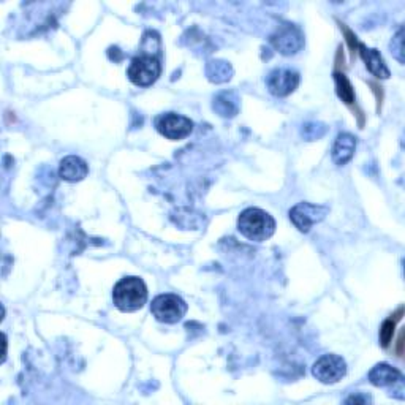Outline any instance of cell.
<instances>
[{
	"instance_id": "1",
	"label": "cell",
	"mask_w": 405,
	"mask_h": 405,
	"mask_svg": "<svg viewBox=\"0 0 405 405\" xmlns=\"http://www.w3.org/2000/svg\"><path fill=\"white\" fill-rule=\"evenodd\" d=\"M112 301L120 312H137L147 301V287L143 279L129 275L120 279L112 290Z\"/></svg>"
},
{
	"instance_id": "2",
	"label": "cell",
	"mask_w": 405,
	"mask_h": 405,
	"mask_svg": "<svg viewBox=\"0 0 405 405\" xmlns=\"http://www.w3.org/2000/svg\"><path fill=\"white\" fill-rule=\"evenodd\" d=\"M238 230L248 241L263 243L274 234L275 220L260 208H247L238 219Z\"/></svg>"
},
{
	"instance_id": "3",
	"label": "cell",
	"mask_w": 405,
	"mask_h": 405,
	"mask_svg": "<svg viewBox=\"0 0 405 405\" xmlns=\"http://www.w3.org/2000/svg\"><path fill=\"white\" fill-rule=\"evenodd\" d=\"M162 73L160 61L152 54H141L132 59L127 76L129 80L140 88H147L159 80Z\"/></svg>"
},
{
	"instance_id": "4",
	"label": "cell",
	"mask_w": 405,
	"mask_h": 405,
	"mask_svg": "<svg viewBox=\"0 0 405 405\" xmlns=\"http://www.w3.org/2000/svg\"><path fill=\"white\" fill-rule=\"evenodd\" d=\"M151 312L160 323L174 325L186 317L187 304L181 296L173 293H165V295H159L152 301Z\"/></svg>"
},
{
	"instance_id": "5",
	"label": "cell",
	"mask_w": 405,
	"mask_h": 405,
	"mask_svg": "<svg viewBox=\"0 0 405 405\" xmlns=\"http://www.w3.org/2000/svg\"><path fill=\"white\" fill-rule=\"evenodd\" d=\"M328 212L330 209L326 206L303 201L290 209V220L301 233H309L312 226L320 223L328 216Z\"/></svg>"
},
{
	"instance_id": "6",
	"label": "cell",
	"mask_w": 405,
	"mask_h": 405,
	"mask_svg": "<svg viewBox=\"0 0 405 405\" xmlns=\"http://www.w3.org/2000/svg\"><path fill=\"white\" fill-rule=\"evenodd\" d=\"M312 374L325 385H334L347 375V362L337 354H323L312 366Z\"/></svg>"
},
{
	"instance_id": "7",
	"label": "cell",
	"mask_w": 405,
	"mask_h": 405,
	"mask_svg": "<svg viewBox=\"0 0 405 405\" xmlns=\"http://www.w3.org/2000/svg\"><path fill=\"white\" fill-rule=\"evenodd\" d=\"M340 29H344L347 41H348V45H350V48L352 49H359L358 53L361 56V59L364 61L366 68L369 70V72H371L374 76L380 78V80H388L391 73H389V68L386 67L385 61H383V58H382V54L377 51V49L367 48L362 43H358L357 37H354V35L348 31L345 26H340Z\"/></svg>"
},
{
	"instance_id": "8",
	"label": "cell",
	"mask_w": 405,
	"mask_h": 405,
	"mask_svg": "<svg viewBox=\"0 0 405 405\" xmlns=\"http://www.w3.org/2000/svg\"><path fill=\"white\" fill-rule=\"evenodd\" d=\"M155 129L163 137L177 141L187 138L194 132V122L186 116L176 115V112H167L155 119Z\"/></svg>"
},
{
	"instance_id": "9",
	"label": "cell",
	"mask_w": 405,
	"mask_h": 405,
	"mask_svg": "<svg viewBox=\"0 0 405 405\" xmlns=\"http://www.w3.org/2000/svg\"><path fill=\"white\" fill-rule=\"evenodd\" d=\"M271 45L283 56H293L303 49L304 35L300 31V27L293 24H283L271 37Z\"/></svg>"
},
{
	"instance_id": "10",
	"label": "cell",
	"mask_w": 405,
	"mask_h": 405,
	"mask_svg": "<svg viewBox=\"0 0 405 405\" xmlns=\"http://www.w3.org/2000/svg\"><path fill=\"white\" fill-rule=\"evenodd\" d=\"M266 84L273 95L287 97L290 94H293L296 88L300 86V75L288 68H275L269 73Z\"/></svg>"
},
{
	"instance_id": "11",
	"label": "cell",
	"mask_w": 405,
	"mask_h": 405,
	"mask_svg": "<svg viewBox=\"0 0 405 405\" xmlns=\"http://www.w3.org/2000/svg\"><path fill=\"white\" fill-rule=\"evenodd\" d=\"M89 174V165L78 155H68L59 165L61 179L67 182H80Z\"/></svg>"
},
{
	"instance_id": "12",
	"label": "cell",
	"mask_w": 405,
	"mask_h": 405,
	"mask_svg": "<svg viewBox=\"0 0 405 405\" xmlns=\"http://www.w3.org/2000/svg\"><path fill=\"white\" fill-rule=\"evenodd\" d=\"M354 151H357V138L352 133H340L332 146V162L342 167L353 159Z\"/></svg>"
},
{
	"instance_id": "13",
	"label": "cell",
	"mask_w": 405,
	"mask_h": 405,
	"mask_svg": "<svg viewBox=\"0 0 405 405\" xmlns=\"http://www.w3.org/2000/svg\"><path fill=\"white\" fill-rule=\"evenodd\" d=\"M369 382L379 388L393 386L396 383L402 382V374L396 367L386 364V362H380V364L374 366L371 372H369Z\"/></svg>"
},
{
	"instance_id": "14",
	"label": "cell",
	"mask_w": 405,
	"mask_h": 405,
	"mask_svg": "<svg viewBox=\"0 0 405 405\" xmlns=\"http://www.w3.org/2000/svg\"><path fill=\"white\" fill-rule=\"evenodd\" d=\"M214 110L222 117H234L239 111V100L233 92H222L214 98Z\"/></svg>"
},
{
	"instance_id": "15",
	"label": "cell",
	"mask_w": 405,
	"mask_h": 405,
	"mask_svg": "<svg viewBox=\"0 0 405 405\" xmlns=\"http://www.w3.org/2000/svg\"><path fill=\"white\" fill-rule=\"evenodd\" d=\"M206 73H208L209 81L212 83H226L231 80L233 68L228 62L223 61H211L208 63V68H206Z\"/></svg>"
},
{
	"instance_id": "16",
	"label": "cell",
	"mask_w": 405,
	"mask_h": 405,
	"mask_svg": "<svg viewBox=\"0 0 405 405\" xmlns=\"http://www.w3.org/2000/svg\"><path fill=\"white\" fill-rule=\"evenodd\" d=\"M404 315V307H399V310L396 312V314L391 315L389 318H386L385 322H383L382 328H380V342L382 347H388L391 344V340H393L394 336V330H396V325Z\"/></svg>"
},
{
	"instance_id": "17",
	"label": "cell",
	"mask_w": 405,
	"mask_h": 405,
	"mask_svg": "<svg viewBox=\"0 0 405 405\" xmlns=\"http://www.w3.org/2000/svg\"><path fill=\"white\" fill-rule=\"evenodd\" d=\"M334 83H336V92L340 100L347 105L354 103V90L348 78L344 73H334Z\"/></svg>"
},
{
	"instance_id": "18",
	"label": "cell",
	"mask_w": 405,
	"mask_h": 405,
	"mask_svg": "<svg viewBox=\"0 0 405 405\" xmlns=\"http://www.w3.org/2000/svg\"><path fill=\"white\" fill-rule=\"evenodd\" d=\"M391 49H393L394 58L404 63V31L401 29L394 35L393 41H391Z\"/></svg>"
},
{
	"instance_id": "19",
	"label": "cell",
	"mask_w": 405,
	"mask_h": 405,
	"mask_svg": "<svg viewBox=\"0 0 405 405\" xmlns=\"http://www.w3.org/2000/svg\"><path fill=\"white\" fill-rule=\"evenodd\" d=\"M303 135L305 138H307V141H314L320 137H323L325 127L322 124H307L303 129Z\"/></svg>"
},
{
	"instance_id": "20",
	"label": "cell",
	"mask_w": 405,
	"mask_h": 405,
	"mask_svg": "<svg viewBox=\"0 0 405 405\" xmlns=\"http://www.w3.org/2000/svg\"><path fill=\"white\" fill-rule=\"evenodd\" d=\"M369 399L367 397H359V396H352V397H348L347 399V404H364V402H367Z\"/></svg>"
},
{
	"instance_id": "21",
	"label": "cell",
	"mask_w": 405,
	"mask_h": 405,
	"mask_svg": "<svg viewBox=\"0 0 405 405\" xmlns=\"http://www.w3.org/2000/svg\"><path fill=\"white\" fill-rule=\"evenodd\" d=\"M397 342H399V344H397V354H399V357H402V344H404V332H402V334H401V336H399V340H397Z\"/></svg>"
},
{
	"instance_id": "22",
	"label": "cell",
	"mask_w": 405,
	"mask_h": 405,
	"mask_svg": "<svg viewBox=\"0 0 405 405\" xmlns=\"http://www.w3.org/2000/svg\"><path fill=\"white\" fill-rule=\"evenodd\" d=\"M5 358H6V336L4 334V358H2V362H5Z\"/></svg>"
}]
</instances>
